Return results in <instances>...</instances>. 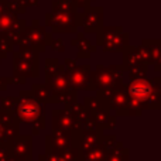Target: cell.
Returning a JSON list of instances; mask_svg holds the SVG:
<instances>
[{
    "label": "cell",
    "mask_w": 161,
    "mask_h": 161,
    "mask_svg": "<svg viewBox=\"0 0 161 161\" xmlns=\"http://www.w3.org/2000/svg\"><path fill=\"white\" fill-rule=\"evenodd\" d=\"M131 92H133V95L136 97H139V99H143V97L147 95V88L146 86H142V85H136L133 89H131Z\"/></svg>",
    "instance_id": "1"
}]
</instances>
